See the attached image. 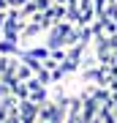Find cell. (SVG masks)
Instances as JSON below:
<instances>
[{
  "label": "cell",
  "instance_id": "cell-1",
  "mask_svg": "<svg viewBox=\"0 0 117 123\" xmlns=\"http://www.w3.org/2000/svg\"><path fill=\"white\" fill-rule=\"evenodd\" d=\"M22 55H27V57H33V60H49V47L46 44H33V47H27V49H22Z\"/></svg>",
  "mask_w": 117,
  "mask_h": 123
},
{
  "label": "cell",
  "instance_id": "cell-2",
  "mask_svg": "<svg viewBox=\"0 0 117 123\" xmlns=\"http://www.w3.org/2000/svg\"><path fill=\"white\" fill-rule=\"evenodd\" d=\"M0 55L3 57H19L22 55V44H17V41H0Z\"/></svg>",
  "mask_w": 117,
  "mask_h": 123
},
{
  "label": "cell",
  "instance_id": "cell-3",
  "mask_svg": "<svg viewBox=\"0 0 117 123\" xmlns=\"http://www.w3.org/2000/svg\"><path fill=\"white\" fill-rule=\"evenodd\" d=\"M14 77H17V82H27V79H33L35 74H33V68L27 66V63L19 60V66H17V71H14Z\"/></svg>",
  "mask_w": 117,
  "mask_h": 123
},
{
  "label": "cell",
  "instance_id": "cell-4",
  "mask_svg": "<svg viewBox=\"0 0 117 123\" xmlns=\"http://www.w3.org/2000/svg\"><path fill=\"white\" fill-rule=\"evenodd\" d=\"M33 6H35V11H38V14H46L55 3H52V0H33Z\"/></svg>",
  "mask_w": 117,
  "mask_h": 123
},
{
  "label": "cell",
  "instance_id": "cell-5",
  "mask_svg": "<svg viewBox=\"0 0 117 123\" xmlns=\"http://www.w3.org/2000/svg\"><path fill=\"white\" fill-rule=\"evenodd\" d=\"M90 3H93V8H95V14H104L109 8V0H90Z\"/></svg>",
  "mask_w": 117,
  "mask_h": 123
},
{
  "label": "cell",
  "instance_id": "cell-6",
  "mask_svg": "<svg viewBox=\"0 0 117 123\" xmlns=\"http://www.w3.org/2000/svg\"><path fill=\"white\" fill-rule=\"evenodd\" d=\"M8 66H11V57H3V55H0V79L8 74Z\"/></svg>",
  "mask_w": 117,
  "mask_h": 123
},
{
  "label": "cell",
  "instance_id": "cell-7",
  "mask_svg": "<svg viewBox=\"0 0 117 123\" xmlns=\"http://www.w3.org/2000/svg\"><path fill=\"white\" fill-rule=\"evenodd\" d=\"M6 3H8V8H14V11H22L27 3H30V0H6Z\"/></svg>",
  "mask_w": 117,
  "mask_h": 123
},
{
  "label": "cell",
  "instance_id": "cell-8",
  "mask_svg": "<svg viewBox=\"0 0 117 123\" xmlns=\"http://www.w3.org/2000/svg\"><path fill=\"white\" fill-rule=\"evenodd\" d=\"M112 112H114V118H117V96H114V101H112Z\"/></svg>",
  "mask_w": 117,
  "mask_h": 123
},
{
  "label": "cell",
  "instance_id": "cell-9",
  "mask_svg": "<svg viewBox=\"0 0 117 123\" xmlns=\"http://www.w3.org/2000/svg\"><path fill=\"white\" fill-rule=\"evenodd\" d=\"M114 79H117V74H114Z\"/></svg>",
  "mask_w": 117,
  "mask_h": 123
},
{
  "label": "cell",
  "instance_id": "cell-10",
  "mask_svg": "<svg viewBox=\"0 0 117 123\" xmlns=\"http://www.w3.org/2000/svg\"><path fill=\"white\" fill-rule=\"evenodd\" d=\"M38 123H44V120H38Z\"/></svg>",
  "mask_w": 117,
  "mask_h": 123
}]
</instances>
